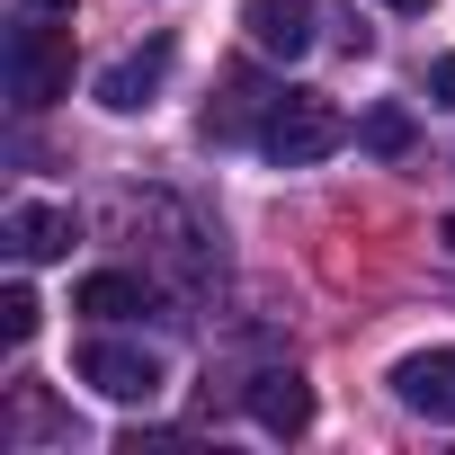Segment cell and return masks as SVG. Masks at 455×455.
I'll return each mask as SVG.
<instances>
[{
	"label": "cell",
	"mask_w": 455,
	"mask_h": 455,
	"mask_svg": "<svg viewBox=\"0 0 455 455\" xmlns=\"http://www.w3.org/2000/svg\"><path fill=\"white\" fill-rule=\"evenodd\" d=\"M339 143H348V116H339L331 99H313V90H277L268 116H259V152H268L277 170H313V161H331Z\"/></svg>",
	"instance_id": "1"
},
{
	"label": "cell",
	"mask_w": 455,
	"mask_h": 455,
	"mask_svg": "<svg viewBox=\"0 0 455 455\" xmlns=\"http://www.w3.org/2000/svg\"><path fill=\"white\" fill-rule=\"evenodd\" d=\"M63 90H72V45L54 28H19L10 36V99L19 108H54Z\"/></svg>",
	"instance_id": "2"
},
{
	"label": "cell",
	"mask_w": 455,
	"mask_h": 455,
	"mask_svg": "<svg viewBox=\"0 0 455 455\" xmlns=\"http://www.w3.org/2000/svg\"><path fill=\"white\" fill-rule=\"evenodd\" d=\"M81 384L108 393V402H152L161 393V357L134 348V339H90L81 348Z\"/></svg>",
	"instance_id": "3"
},
{
	"label": "cell",
	"mask_w": 455,
	"mask_h": 455,
	"mask_svg": "<svg viewBox=\"0 0 455 455\" xmlns=\"http://www.w3.org/2000/svg\"><path fill=\"white\" fill-rule=\"evenodd\" d=\"M0 242H10L19 259H72V242H81V223H72V205H45V196H19L10 214H0Z\"/></svg>",
	"instance_id": "4"
},
{
	"label": "cell",
	"mask_w": 455,
	"mask_h": 455,
	"mask_svg": "<svg viewBox=\"0 0 455 455\" xmlns=\"http://www.w3.org/2000/svg\"><path fill=\"white\" fill-rule=\"evenodd\" d=\"M161 81H170V36H152V45L116 54V63L99 72V108H116V116H143Z\"/></svg>",
	"instance_id": "5"
},
{
	"label": "cell",
	"mask_w": 455,
	"mask_h": 455,
	"mask_svg": "<svg viewBox=\"0 0 455 455\" xmlns=\"http://www.w3.org/2000/svg\"><path fill=\"white\" fill-rule=\"evenodd\" d=\"M393 393H402V411H419V419H455V348H411V357L393 366Z\"/></svg>",
	"instance_id": "6"
},
{
	"label": "cell",
	"mask_w": 455,
	"mask_h": 455,
	"mask_svg": "<svg viewBox=\"0 0 455 455\" xmlns=\"http://www.w3.org/2000/svg\"><path fill=\"white\" fill-rule=\"evenodd\" d=\"M242 28H251L259 54L304 63V54H313V0H242Z\"/></svg>",
	"instance_id": "7"
},
{
	"label": "cell",
	"mask_w": 455,
	"mask_h": 455,
	"mask_svg": "<svg viewBox=\"0 0 455 455\" xmlns=\"http://www.w3.org/2000/svg\"><path fill=\"white\" fill-rule=\"evenodd\" d=\"M251 419H259L268 437H304V428H313V384H304L295 366H268V375L251 384Z\"/></svg>",
	"instance_id": "8"
},
{
	"label": "cell",
	"mask_w": 455,
	"mask_h": 455,
	"mask_svg": "<svg viewBox=\"0 0 455 455\" xmlns=\"http://www.w3.org/2000/svg\"><path fill=\"white\" fill-rule=\"evenodd\" d=\"M72 313H90V322H134V313H152V295H143V277H125V268H99V277H81Z\"/></svg>",
	"instance_id": "9"
},
{
	"label": "cell",
	"mask_w": 455,
	"mask_h": 455,
	"mask_svg": "<svg viewBox=\"0 0 455 455\" xmlns=\"http://www.w3.org/2000/svg\"><path fill=\"white\" fill-rule=\"evenodd\" d=\"M36 322H45V304H36L28 286H0V339L28 348V339H36Z\"/></svg>",
	"instance_id": "10"
},
{
	"label": "cell",
	"mask_w": 455,
	"mask_h": 455,
	"mask_svg": "<svg viewBox=\"0 0 455 455\" xmlns=\"http://www.w3.org/2000/svg\"><path fill=\"white\" fill-rule=\"evenodd\" d=\"M366 143H375V152H402V143H411V116H402V108H375V116H366Z\"/></svg>",
	"instance_id": "11"
},
{
	"label": "cell",
	"mask_w": 455,
	"mask_h": 455,
	"mask_svg": "<svg viewBox=\"0 0 455 455\" xmlns=\"http://www.w3.org/2000/svg\"><path fill=\"white\" fill-rule=\"evenodd\" d=\"M428 99H437V108H455V54H437V63H428Z\"/></svg>",
	"instance_id": "12"
},
{
	"label": "cell",
	"mask_w": 455,
	"mask_h": 455,
	"mask_svg": "<svg viewBox=\"0 0 455 455\" xmlns=\"http://www.w3.org/2000/svg\"><path fill=\"white\" fill-rule=\"evenodd\" d=\"M63 10H81V0H28V19H63Z\"/></svg>",
	"instance_id": "13"
},
{
	"label": "cell",
	"mask_w": 455,
	"mask_h": 455,
	"mask_svg": "<svg viewBox=\"0 0 455 455\" xmlns=\"http://www.w3.org/2000/svg\"><path fill=\"white\" fill-rule=\"evenodd\" d=\"M384 10H393V19H419V10H428V0H384Z\"/></svg>",
	"instance_id": "14"
},
{
	"label": "cell",
	"mask_w": 455,
	"mask_h": 455,
	"mask_svg": "<svg viewBox=\"0 0 455 455\" xmlns=\"http://www.w3.org/2000/svg\"><path fill=\"white\" fill-rule=\"evenodd\" d=\"M446 251H455V223H446Z\"/></svg>",
	"instance_id": "15"
}]
</instances>
